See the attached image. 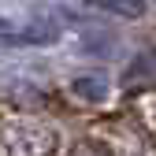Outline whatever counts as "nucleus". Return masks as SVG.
<instances>
[{"instance_id": "1", "label": "nucleus", "mask_w": 156, "mask_h": 156, "mask_svg": "<svg viewBox=\"0 0 156 156\" xmlns=\"http://www.w3.org/2000/svg\"><path fill=\"white\" fill-rule=\"evenodd\" d=\"M56 30L48 23H15L0 15V45H48Z\"/></svg>"}, {"instance_id": "2", "label": "nucleus", "mask_w": 156, "mask_h": 156, "mask_svg": "<svg viewBox=\"0 0 156 156\" xmlns=\"http://www.w3.org/2000/svg\"><path fill=\"white\" fill-rule=\"evenodd\" d=\"M93 8H104V11H115V15H126V19H138L145 11V0H86Z\"/></svg>"}]
</instances>
